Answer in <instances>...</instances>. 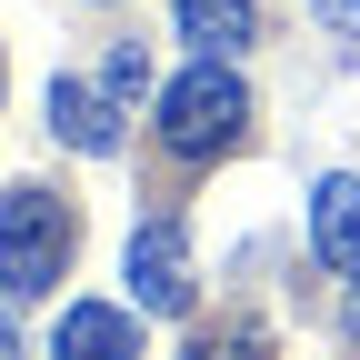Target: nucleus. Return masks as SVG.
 Listing matches in <instances>:
<instances>
[{
  "label": "nucleus",
  "instance_id": "obj_1",
  "mask_svg": "<svg viewBox=\"0 0 360 360\" xmlns=\"http://www.w3.org/2000/svg\"><path fill=\"white\" fill-rule=\"evenodd\" d=\"M240 141H250V80L200 51L191 70L160 90V150H170L180 170H210V160H231Z\"/></svg>",
  "mask_w": 360,
  "mask_h": 360
},
{
  "label": "nucleus",
  "instance_id": "obj_2",
  "mask_svg": "<svg viewBox=\"0 0 360 360\" xmlns=\"http://www.w3.org/2000/svg\"><path fill=\"white\" fill-rule=\"evenodd\" d=\"M60 270H70V200L40 191V180H11L0 191V290L11 300H51Z\"/></svg>",
  "mask_w": 360,
  "mask_h": 360
},
{
  "label": "nucleus",
  "instance_id": "obj_3",
  "mask_svg": "<svg viewBox=\"0 0 360 360\" xmlns=\"http://www.w3.org/2000/svg\"><path fill=\"white\" fill-rule=\"evenodd\" d=\"M120 281H130V310L180 321V310H191V231H180L170 210H150L141 231L120 240Z\"/></svg>",
  "mask_w": 360,
  "mask_h": 360
},
{
  "label": "nucleus",
  "instance_id": "obj_4",
  "mask_svg": "<svg viewBox=\"0 0 360 360\" xmlns=\"http://www.w3.org/2000/svg\"><path fill=\"white\" fill-rule=\"evenodd\" d=\"M40 120H51V141H70L80 160H110L120 150V101L90 90V80H51L40 90Z\"/></svg>",
  "mask_w": 360,
  "mask_h": 360
},
{
  "label": "nucleus",
  "instance_id": "obj_5",
  "mask_svg": "<svg viewBox=\"0 0 360 360\" xmlns=\"http://www.w3.org/2000/svg\"><path fill=\"white\" fill-rule=\"evenodd\" d=\"M51 360H141V310L130 300H70L51 330Z\"/></svg>",
  "mask_w": 360,
  "mask_h": 360
},
{
  "label": "nucleus",
  "instance_id": "obj_6",
  "mask_svg": "<svg viewBox=\"0 0 360 360\" xmlns=\"http://www.w3.org/2000/svg\"><path fill=\"white\" fill-rule=\"evenodd\" d=\"M310 250H321L340 281H360V180H350V170L310 191Z\"/></svg>",
  "mask_w": 360,
  "mask_h": 360
},
{
  "label": "nucleus",
  "instance_id": "obj_7",
  "mask_svg": "<svg viewBox=\"0 0 360 360\" xmlns=\"http://www.w3.org/2000/svg\"><path fill=\"white\" fill-rule=\"evenodd\" d=\"M250 0H180V40H191V51H210V60H240L250 51Z\"/></svg>",
  "mask_w": 360,
  "mask_h": 360
},
{
  "label": "nucleus",
  "instance_id": "obj_8",
  "mask_svg": "<svg viewBox=\"0 0 360 360\" xmlns=\"http://www.w3.org/2000/svg\"><path fill=\"white\" fill-rule=\"evenodd\" d=\"M180 360H270V330L250 321V310H231V321H220V330H200Z\"/></svg>",
  "mask_w": 360,
  "mask_h": 360
},
{
  "label": "nucleus",
  "instance_id": "obj_9",
  "mask_svg": "<svg viewBox=\"0 0 360 360\" xmlns=\"http://www.w3.org/2000/svg\"><path fill=\"white\" fill-rule=\"evenodd\" d=\"M101 90H110L120 110H130V101H141V90H150V51H141V40H120V51L101 60Z\"/></svg>",
  "mask_w": 360,
  "mask_h": 360
},
{
  "label": "nucleus",
  "instance_id": "obj_10",
  "mask_svg": "<svg viewBox=\"0 0 360 360\" xmlns=\"http://www.w3.org/2000/svg\"><path fill=\"white\" fill-rule=\"evenodd\" d=\"M321 20H330L340 40H360V0H321Z\"/></svg>",
  "mask_w": 360,
  "mask_h": 360
},
{
  "label": "nucleus",
  "instance_id": "obj_11",
  "mask_svg": "<svg viewBox=\"0 0 360 360\" xmlns=\"http://www.w3.org/2000/svg\"><path fill=\"white\" fill-rule=\"evenodd\" d=\"M0 360H20V330H11V321H0Z\"/></svg>",
  "mask_w": 360,
  "mask_h": 360
}]
</instances>
